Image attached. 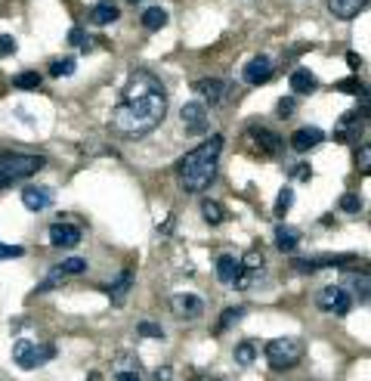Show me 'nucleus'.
I'll return each instance as SVG.
<instances>
[{
  "label": "nucleus",
  "instance_id": "f257e3e1",
  "mask_svg": "<svg viewBox=\"0 0 371 381\" xmlns=\"http://www.w3.org/2000/svg\"><path fill=\"white\" fill-rule=\"evenodd\" d=\"M167 115L164 84L148 72H136L124 87V100L111 112V131L121 137H142L155 131Z\"/></svg>",
  "mask_w": 371,
  "mask_h": 381
},
{
  "label": "nucleus",
  "instance_id": "f03ea898",
  "mask_svg": "<svg viewBox=\"0 0 371 381\" xmlns=\"http://www.w3.org/2000/svg\"><path fill=\"white\" fill-rule=\"evenodd\" d=\"M223 152V137L214 133L210 140H204L201 146H195L192 152H186L177 164V177H179V186L186 193H201L214 183L216 177V158Z\"/></svg>",
  "mask_w": 371,
  "mask_h": 381
},
{
  "label": "nucleus",
  "instance_id": "7ed1b4c3",
  "mask_svg": "<svg viewBox=\"0 0 371 381\" xmlns=\"http://www.w3.org/2000/svg\"><path fill=\"white\" fill-rule=\"evenodd\" d=\"M41 155H25V152H0V189L12 186V183H22L28 177H34L43 168Z\"/></svg>",
  "mask_w": 371,
  "mask_h": 381
},
{
  "label": "nucleus",
  "instance_id": "20e7f679",
  "mask_svg": "<svg viewBox=\"0 0 371 381\" xmlns=\"http://www.w3.org/2000/svg\"><path fill=\"white\" fill-rule=\"evenodd\" d=\"M300 356H303V341H300V338H276V341L266 344V362H269L276 372L297 366Z\"/></svg>",
  "mask_w": 371,
  "mask_h": 381
},
{
  "label": "nucleus",
  "instance_id": "39448f33",
  "mask_svg": "<svg viewBox=\"0 0 371 381\" xmlns=\"http://www.w3.org/2000/svg\"><path fill=\"white\" fill-rule=\"evenodd\" d=\"M53 353L56 350L49 347V344H34V341H25V338L12 344V360H16L22 369H37L41 362L53 360Z\"/></svg>",
  "mask_w": 371,
  "mask_h": 381
},
{
  "label": "nucleus",
  "instance_id": "423d86ee",
  "mask_svg": "<svg viewBox=\"0 0 371 381\" xmlns=\"http://www.w3.org/2000/svg\"><path fill=\"white\" fill-rule=\"evenodd\" d=\"M315 304L322 307L325 313H334V316H344V313H350L352 301H350V292H346L344 285H328L319 292V301Z\"/></svg>",
  "mask_w": 371,
  "mask_h": 381
},
{
  "label": "nucleus",
  "instance_id": "0eeeda50",
  "mask_svg": "<svg viewBox=\"0 0 371 381\" xmlns=\"http://www.w3.org/2000/svg\"><path fill=\"white\" fill-rule=\"evenodd\" d=\"M352 261H356L352 254H322V257H297V261H291V267L297 273H315V270L344 267V263H352Z\"/></svg>",
  "mask_w": 371,
  "mask_h": 381
},
{
  "label": "nucleus",
  "instance_id": "6e6552de",
  "mask_svg": "<svg viewBox=\"0 0 371 381\" xmlns=\"http://www.w3.org/2000/svg\"><path fill=\"white\" fill-rule=\"evenodd\" d=\"M179 118H183V127L186 133H192V137H198V133H207V109L201 106V102H186L183 109H179Z\"/></svg>",
  "mask_w": 371,
  "mask_h": 381
},
{
  "label": "nucleus",
  "instance_id": "1a4fd4ad",
  "mask_svg": "<svg viewBox=\"0 0 371 381\" xmlns=\"http://www.w3.org/2000/svg\"><path fill=\"white\" fill-rule=\"evenodd\" d=\"M241 78H245V84H251V87H260V84H266L272 78V59L269 56H254L251 63L245 65Z\"/></svg>",
  "mask_w": 371,
  "mask_h": 381
},
{
  "label": "nucleus",
  "instance_id": "9d476101",
  "mask_svg": "<svg viewBox=\"0 0 371 381\" xmlns=\"http://www.w3.org/2000/svg\"><path fill=\"white\" fill-rule=\"evenodd\" d=\"M192 90H195V94H201L204 100L210 102V106H216V102L226 100L229 84H226V81H220V78H201V81L192 84Z\"/></svg>",
  "mask_w": 371,
  "mask_h": 381
},
{
  "label": "nucleus",
  "instance_id": "9b49d317",
  "mask_svg": "<svg viewBox=\"0 0 371 381\" xmlns=\"http://www.w3.org/2000/svg\"><path fill=\"white\" fill-rule=\"evenodd\" d=\"M49 245H56V248H74V245H80V230L74 224H53L49 226Z\"/></svg>",
  "mask_w": 371,
  "mask_h": 381
},
{
  "label": "nucleus",
  "instance_id": "f8f14e48",
  "mask_svg": "<svg viewBox=\"0 0 371 381\" xmlns=\"http://www.w3.org/2000/svg\"><path fill=\"white\" fill-rule=\"evenodd\" d=\"M170 310L177 313L179 319H198L204 313V304H201V298H195V294H173Z\"/></svg>",
  "mask_w": 371,
  "mask_h": 381
},
{
  "label": "nucleus",
  "instance_id": "ddd939ff",
  "mask_svg": "<svg viewBox=\"0 0 371 381\" xmlns=\"http://www.w3.org/2000/svg\"><path fill=\"white\" fill-rule=\"evenodd\" d=\"M247 137L257 143V149L263 152V155H278V152H282V146H284V140L278 137V133L266 131V127H251V131H247Z\"/></svg>",
  "mask_w": 371,
  "mask_h": 381
},
{
  "label": "nucleus",
  "instance_id": "4468645a",
  "mask_svg": "<svg viewBox=\"0 0 371 381\" xmlns=\"http://www.w3.org/2000/svg\"><path fill=\"white\" fill-rule=\"evenodd\" d=\"M322 143H325V133L319 127H300V131L291 133V149L294 152H309Z\"/></svg>",
  "mask_w": 371,
  "mask_h": 381
},
{
  "label": "nucleus",
  "instance_id": "2eb2a0df",
  "mask_svg": "<svg viewBox=\"0 0 371 381\" xmlns=\"http://www.w3.org/2000/svg\"><path fill=\"white\" fill-rule=\"evenodd\" d=\"M121 19V7H117L115 0H99V3H93L90 10V22L93 25H111V22Z\"/></svg>",
  "mask_w": 371,
  "mask_h": 381
},
{
  "label": "nucleus",
  "instance_id": "dca6fc26",
  "mask_svg": "<svg viewBox=\"0 0 371 381\" xmlns=\"http://www.w3.org/2000/svg\"><path fill=\"white\" fill-rule=\"evenodd\" d=\"M49 202H53V193H49L47 186H25L22 189V205L28 208V211H43V208H49Z\"/></svg>",
  "mask_w": 371,
  "mask_h": 381
},
{
  "label": "nucleus",
  "instance_id": "f3484780",
  "mask_svg": "<svg viewBox=\"0 0 371 381\" xmlns=\"http://www.w3.org/2000/svg\"><path fill=\"white\" fill-rule=\"evenodd\" d=\"M130 288H133V273H130V270H121V273H117V279L111 282L105 292H109L111 304H115V307H124V301H127Z\"/></svg>",
  "mask_w": 371,
  "mask_h": 381
},
{
  "label": "nucleus",
  "instance_id": "a211bd4d",
  "mask_svg": "<svg viewBox=\"0 0 371 381\" xmlns=\"http://www.w3.org/2000/svg\"><path fill=\"white\" fill-rule=\"evenodd\" d=\"M365 7H368V0H328V10L337 19H356Z\"/></svg>",
  "mask_w": 371,
  "mask_h": 381
},
{
  "label": "nucleus",
  "instance_id": "6ab92c4d",
  "mask_svg": "<svg viewBox=\"0 0 371 381\" xmlns=\"http://www.w3.org/2000/svg\"><path fill=\"white\" fill-rule=\"evenodd\" d=\"M315 87H319V81H315V75L309 69L291 72V90H294V94H313Z\"/></svg>",
  "mask_w": 371,
  "mask_h": 381
},
{
  "label": "nucleus",
  "instance_id": "aec40b11",
  "mask_svg": "<svg viewBox=\"0 0 371 381\" xmlns=\"http://www.w3.org/2000/svg\"><path fill=\"white\" fill-rule=\"evenodd\" d=\"M241 273V263H238V257H232V254H223L220 261H216V279L220 282H235V276Z\"/></svg>",
  "mask_w": 371,
  "mask_h": 381
},
{
  "label": "nucleus",
  "instance_id": "412c9836",
  "mask_svg": "<svg viewBox=\"0 0 371 381\" xmlns=\"http://www.w3.org/2000/svg\"><path fill=\"white\" fill-rule=\"evenodd\" d=\"M297 245H300V236H297V230H288V226H276V248L278 251L291 254V251H297Z\"/></svg>",
  "mask_w": 371,
  "mask_h": 381
},
{
  "label": "nucleus",
  "instance_id": "4be33fe9",
  "mask_svg": "<svg viewBox=\"0 0 371 381\" xmlns=\"http://www.w3.org/2000/svg\"><path fill=\"white\" fill-rule=\"evenodd\" d=\"M167 10H161V7H148L146 13H142V28L146 32H158V28H164L167 25Z\"/></svg>",
  "mask_w": 371,
  "mask_h": 381
},
{
  "label": "nucleus",
  "instance_id": "5701e85b",
  "mask_svg": "<svg viewBox=\"0 0 371 381\" xmlns=\"http://www.w3.org/2000/svg\"><path fill=\"white\" fill-rule=\"evenodd\" d=\"M201 217H204V224L216 226V224H223V220H226V208H223L220 202H214V199H204L201 202Z\"/></svg>",
  "mask_w": 371,
  "mask_h": 381
},
{
  "label": "nucleus",
  "instance_id": "b1692460",
  "mask_svg": "<svg viewBox=\"0 0 371 381\" xmlns=\"http://www.w3.org/2000/svg\"><path fill=\"white\" fill-rule=\"evenodd\" d=\"M245 316V307H226L220 316V323H216V331H226L232 323H238V319Z\"/></svg>",
  "mask_w": 371,
  "mask_h": 381
},
{
  "label": "nucleus",
  "instance_id": "393cba45",
  "mask_svg": "<svg viewBox=\"0 0 371 381\" xmlns=\"http://www.w3.org/2000/svg\"><path fill=\"white\" fill-rule=\"evenodd\" d=\"M12 84H16L19 90H37L41 87V75H37V72H22V75L12 78Z\"/></svg>",
  "mask_w": 371,
  "mask_h": 381
},
{
  "label": "nucleus",
  "instance_id": "a878e982",
  "mask_svg": "<svg viewBox=\"0 0 371 381\" xmlns=\"http://www.w3.org/2000/svg\"><path fill=\"white\" fill-rule=\"evenodd\" d=\"M71 72H74V59L71 56L53 59V63H49V75H53V78H68Z\"/></svg>",
  "mask_w": 371,
  "mask_h": 381
},
{
  "label": "nucleus",
  "instance_id": "bb28decb",
  "mask_svg": "<svg viewBox=\"0 0 371 381\" xmlns=\"http://www.w3.org/2000/svg\"><path fill=\"white\" fill-rule=\"evenodd\" d=\"M235 360H238L241 366H251V362L257 360V347H254L251 341H241L238 347H235Z\"/></svg>",
  "mask_w": 371,
  "mask_h": 381
},
{
  "label": "nucleus",
  "instance_id": "cd10ccee",
  "mask_svg": "<svg viewBox=\"0 0 371 381\" xmlns=\"http://www.w3.org/2000/svg\"><path fill=\"white\" fill-rule=\"evenodd\" d=\"M340 211L359 214V211H362V199H359L356 193H344V195H340Z\"/></svg>",
  "mask_w": 371,
  "mask_h": 381
},
{
  "label": "nucleus",
  "instance_id": "c85d7f7f",
  "mask_svg": "<svg viewBox=\"0 0 371 381\" xmlns=\"http://www.w3.org/2000/svg\"><path fill=\"white\" fill-rule=\"evenodd\" d=\"M59 270L65 276H78V273H84V270H87V261H84V257H68V261L59 263Z\"/></svg>",
  "mask_w": 371,
  "mask_h": 381
},
{
  "label": "nucleus",
  "instance_id": "c756f323",
  "mask_svg": "<svg viewBox=\"0 0 371 381\" xmlns=\"http://www.w3.org/2000/svg\"><path fill=\"white\" fill-rule=\"evenodd\" d=\"M291 205H294V189H291V186H284L282 193H278V199H276V214L282 217V214L288 211Z\"/></svg>",
  "mask_w": 371,
  "mask_h": 381
},
{
  "label": "nucleus",
  "instance_id": "7c9ffc66",
  "mask_svg": "<svg viewBox=\"0 0 371 381\" xmlns=\"http://www.w3.org/2000/svg\"><path fill=\"white\" fill-rule=\"evenodd\" d=\"M62 282H65V273H62L59 267L53 270V273L47 276V279L41 282V285H37V294H43V292H49V288H56V285H62Z\"/></svg>",
  "mask_w": 371,
  "mask_h": 381
},
{
  "label": "nucleus",
  "instance_id": "2f4dec72",
  "mask_svg": "<svg viewBox=\"0 0 371 381\" xmlns=\"http://www.w3.org/2000/svg\"><path fill=\"white\" fill-rule=\"evenodd\" d=\"M334 87H337L340 94H365V84L359 81V78H344V81H337Z\"/></svg>",
  "mask_w": 371,
  "mask_h": 381
},
{
  "label": "nucleus",
  "instance_id": "473e14b6",
  "mask_svg": "<svg viewBox=\"0 0 371 381\" xmlns=\"http://www.w3.org/2000/svg\"><path fill=\"white\" fill-rule=\"evenodd\" d=\"M136 331H139L142 338H164V329H161V325H155V323H148V319H142L139 325H136Z\"/></svg>",
  "mask_w": 371,
  "mask_h": 381
},
{
  "label": "nucleus",
  "instance_id": "72a5a7b5",
  "mask_svg": "<svg viewBox=\"0 0 371 381\" xmlns=\"http://www.w3.org/2000/svg\"><path fill=\"white\" fill-rule=\"evenodd\" d=\"M16 38H10V34H0V56H12L16 53Z\"/></svg>",
  "mask_w": 371,
  "mask_h": 381
},
{
  "label": "nucleus",
  "instance_id": "f704fd0d",
  "mask_svg": "<svg viewBox=\"0 0 371 381\" xmlns=\"http://www.w3.org/2000/svg\"><path fill=\"white\" fill-rule=\"evenodd\" d=\"M115 381H142V378H139V372H136V369H117Z\"/></svg>",
  "mask_w": 371,
  "mask_h": 381
},
{
  "label": "nucleus",
  "instance_id": "c9c22d12",
  "mask_svg": "<svg viewBox=\"0 0 371 381\" xmlns=\"http://www.w3.org/2000/svg\"><path fill=\"white\" fill-rule=\"evenodd\" d=\"M291 174H294V180H309V177H313V171H309V164H294V171H291Z\"/></svg>",
  "mask_w": 371,
  "mask_h": 381
},
{
  "label": "nucleus",
  "instance_id": "e433bc0d",
  "mask_svg": "<svg viewBox=\"0 0 371 381\" xmlns=\"http://www.w3.org/2000/svg\"><path fill=\"white\" fill-rule=\"evenodd\" d=\"M3 257H22V248L19 245H0V261Z\"/></svg>",
  "mask_w": 371,
  "mask_h": 381
},
{
  "label": "nucleus",
  "instance_id": "4c0bfd02",
  "mask_svg": "<svg viewBox=\"0 0 371 381\" xmlns=\"http://www.w3.org/2000/svg\"><path fill=\"white\" fill-rule=\"evenodd\" d=\"M294 109H297L294 100H278V115H282V118H284V115H291Z\"/></svg>",
  "mask_w": 371,
  "mask_h": 381
},
{
  "label": "nucleus",
  "instance_id": "58836bf2",
  "mask_svg": "<svg viewBox=\"0 0 371 381\" xmlns=\"http://www.w3.org/2000/svg\"><path fill=\"white\" fill-rule=\"evenodd\" d=\"M368 162H371V149H368V143H365V146H362V152H359V168L368 171Z\"/></svg>",
  "mask_w": 371,
  "mask_h": 381
},
{
  "label": "nucleus",
  "instance_id": "ea45409f",
  "mask_svg": "<svg viewBox=\"0 0 371 381\" xmlns=\"http://www.w3.org/2000/svg\"><path fill=\"white\" fill-rule=\"evenodd\" d=\"M170 366H161V369H155V381H170Z\"/></svg>",
  "mask_w": 371,
  "mask_h": 381
},
{
  "label": "nucleus",
  "instance_id": "a19ab883",
  "mask_svg": "<svg viewBox=\"0 0 371 381\" xmlns=\"http://www.w3.org/2000/svg\"><path fill=\"white\" fill-rule=\"evenodd\" d=\"M68 41H71V44H80V47H84V32H80V28H71V32H68Z\"/></svg>",
  "mask_w": 371,
  "mask_h": 381
},
{
  "label": "nucleus",
  "instance_id": "79ce46f5",
  "mask_svg": "<svg viewBox=\"0 0 371 381\" xmlns=\"http://www.w3.org/2000/svg\"><path fill=\"white\" fill-rule=\"evenodd\" d=\"M346 63H350L352 69H359V65H362V56H359V53H346Z\"/></svg>",
  "mask_w": 371,
  "mask_h": 381
},
{
  "label": "nucleus",
  "instance_id": "37998d69",
  "mask_svg": "<svg viewBox=\"0 0 371 381\" xmlns=\"http://www.w3.org/2000/svg\"><path fill=\"white\" fill-rule=\"evenodd\" d=\"M87 381H105V378L99 372H90V375H87Z\"/></svg>",
  "mask_w": 371,
  "mask_h": 381
},
{
  "label": "nucleus",
  "instance_id": "c03bdc74",
  "mask_svg": "<svg viewBox=\"0 0 371 381\" xmlns=\"http://www.w3.org/2000/svg\"><path fill=\"white\" fill-rule=\"evenodd\" d=\"M127 3H139V0H127Z\"/></svg>",
  "mask_w": 371,
  "mask_h": 381
}]
</instances>
